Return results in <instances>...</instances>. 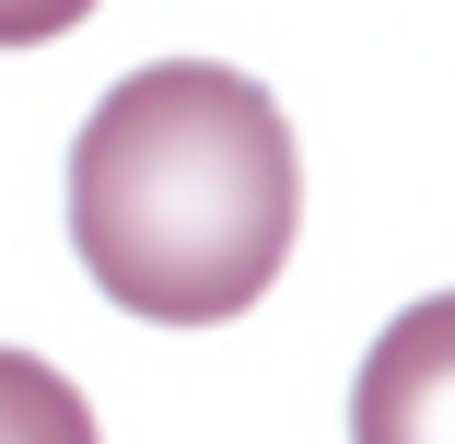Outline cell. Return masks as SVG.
<instances>
[{"label": "cell", "mask_w": 455, "mask_h": 444, "mask_svg": "<svg viewBox=\"0 0 455 444\" xmlns=\"http://www.w3.org/2000/svg\"><path fill=\"white\" fill-rule=\"evenodd\" d=\"M350 444H455V293L409 304L350 386Z\"/></svg>", "instance_id": "7a4b0ae2"}, {"label": "cell", "mask_w": 455, "mask_h": 444, "mask_svg": "<svg viewBox=\"0 0 455 444\" xmlns=\"http://www.w3.org/2000/svg\"><path fill=\"white\" fill-rule=\"evenodd\" d=\"M304 164L268 82L222 59L129 70L70 141V246L129 316L222 327L292 257Z\"/></svg>", "instance_id": "6da1fadb"}, {"label": "cell", "mask_w": 455, "mask_h": 444, "mask_svg": "<svg viewBox=\"0 0 455 444\" xmlns=\"http://www.w3.org/2000/svg\"><path fill=\"white\" fill-rule=\"evenodd\" d=\"M0 444H106V432H94V409H82V386L59 363L0 351Z\"/></svg>", "instance_id": "3957f363"}]
</instances>
